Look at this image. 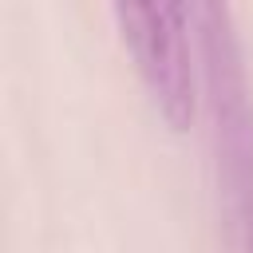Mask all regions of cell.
Masks as SVG:
<instances>
[{
  "instance_id": "6da1fadb",
  "label": "cell",
  "mask_w": 253,
  "mask_h": 253,
  "mask_svg": "<svg viewBox=\"0 0 253 253\" xmlns=\"http://www.w3.org/2000/svg\"><path fill=\"white\" fill-rule=\"evenodd\" d=\"M111 12L158 115L174 130H190L198 115L190 8L186 4H115Z\"/></svg>"
}]
</instances>
